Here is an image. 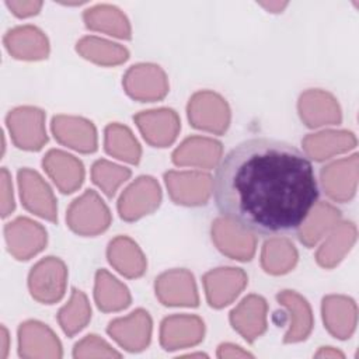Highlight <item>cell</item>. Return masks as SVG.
<instances>
[{"instance_id":"1","label":"cell","mask_w":359,"mask_h":359,"mask_svg":"<svg viewBox=\"0 0 359 359\" xmlns=\"http://www.w3.org/2000/svg\"><path fill=\"white\" fill-rule=\"evenodd\" d=\"M212 188L227 220L264 236L299 229L318 201L310 158L293 144L269 137L233 147L220 160Z\"/></svg>"},{"instance_id":"2","label":"cell","mask_w":359,"mask_h":359,"mask_svg":"<svg viewBox=\"0 0 359 359\" xmlns=\"http://www.w3.org/2000/svg\"><path fill=\"white\" fill-rule=\"evenodd\" d=\"M67 223L79 234H97L104 231L111 222V215L98 195L88 189L77 198L67 212Z\"/></svg>"},{"instance_id":"3","label":"cell","mask_w":359,"mask_h":359,"mask_svg":"<svg viewBox=\"0 0 359 359\" xmlns=\"http://www.w3.org/2000/svg\"><path fill=\"white\" fill-rule=\"evenodd\" d=\"M28 285L32 297L38 302L52 304L60 300L66 286L65 264L55 257L39 261L29 273Z\"/></svg>"},{"instance_id":"4","label":"cell","mask_w":359,"mask_h":359,"mask_svg":"<svg viewBox=\"0 0 359 359\" xmlns=\"http://www.w3.org/2000/svg\"><path fill=\"white\" fill-rule=\"evenodd\" d=\"M188 116L192 126L220 135L229 126L230 111L220 95L203 91L189 100Z\"/></svg>"},{"instance_id":"5","label":"cell","mask_w":359,"mask_h":359,"mask_svg":"<svg viewBox=\"0 0 359 359\" xmlns=\"http://www.w3.org/2000/svg\"><path fill=\"white\" fill-rule=\"evenodd\" d=\"M43 112L38 108L24 107L14 109L7 116V123L14 143L20 149L39 150L48 137L43 128Z\"/></svg>"},{"instance_id":"6","label":"cell","mask_w":359,"mask_h":359,"mask_svg":"<svg viewBox=\"0 0 359 359\" xmlns=\"http://www.w3.org/2000/svg\"><path fill=\"white\" fill-rule=\"evenodd\" d=\"M164 178L172 201L188 206L206 203L213 184L209 174L199 171H170Z\"/></svg>"},{"instance_id":"7","label":"cell","mask_w":359,"mask_h":359,"mask_svg":"<svg viewBox=\"0 0 359 359\" xmlns=\"http://www.w3.org/2000/svg\"><path fill=\"white\" fill-rule=\"evenodd\" d=\"M161 199L158 184L151 177H140L125 189L118 210L122 219L136 220L154 210Z\"/></svg>"},{"instance_id":"8","label":"cell","mask_w":359,"mask_h":359,"mask_svg":"<svg viewBox=\"0 0 359 359\" xmlns=\"http://www.w3.org/2000/svg\"><path fill=\"white\" fill-rule=\"evenodd\" d=\"M324 192L334 201L348 202L353 198L358 184V154L334 161L321 170Z\"/></svg>"},{"instance_id":"9","label":"cell","mask_w":359,"mask_h":359,"mask_svg":"<svg viewBox=\"0 0 359 359\" xmlns=\"http://www.w3.org/2000/svg\"><path fill=\"white\" fill-rule=\"evenodd\" d=\"M212 238L217 248L230 258L250 261L255 251V237L245 229L227 220L216 219L212 226Z\"/></svg>"},{"instance_id":"10","label":"cell","mask_w":359,"mask_h":359,"mask_svg":"<svg viewBox=\"0 0 359 359\" xmlns=\"http://www.w3.org/2000/svg\"><path fill=\"white\" fill-rule=\"evenodd\" d=\"M123 86L132 98L140 101L160 100L168 91L165 74L154 65H137L130 67L125 74Z\"/></svg>"},{"instance_id":"11","label":"cell","mask_w":359,"mask_h":359,"mask_svg":"<svg viewBox=\"0 0 359 359\" xmlns=\"http://www.w3.org/2000/svg\"><path fill=\"white\" fill-rule=\"evenodd\" d=\"M18 182L24 206L41 217L56 222V202L48 184L35 171L27 168L18 172Z\"/></svg>"},{"instance_id":"12","label":"cell","mask_w":359,"mask_h":359,"mask_svg":"<svg viewBox=\"0 0 359 359\" xmlns=\"http://www.w3.org/2000/svg\"><path fill=\"white\" fill-rule=\"evenodd\" d=\"M6 238L10 252L17 259H28L46 244V231L38 223L20 217L6 226Z\"/></svg>"},{"instance_id":"13","label":"cell","mask_w":359,"mask_h":359,"mask_svg":"<svg viewBox=\"0 0 359 359\" xmlns=\"http://www.w3.org/2000/svg\"><path fill=\"white\" fill-rule=\"evenodd\" d=\"M133 119L143 137L156 147H165L172 143L180 130V119L172 109L144 111Z\"/></svg>"},{"instance_id":"14","label":"cell","mask_w":359,"mask_h":359,"mask_svg":"<svg viewBox=\"0 0 359 359\" xmlns=\"http://www.w3.org/2000/svg\"><path fill=\"white\" fill-rule=\"evenodd\" d=\"M247 276L238 268H219L203 276L206 297L212 307L229 304L245 286Z\"/></svg>"},{"instance_id":"15","label":"cell","mask_w":359,"mask_h":359,"mask_svg":"<svg viewBox=\"0 0 359 359\" xmlns=\"http://www.w3.org/2000/svg\"><path fill=\"white\" fill-rule=\"evenodd\" d=\"M108 334L128 351H142L150 341L151 320L144 310H136L126 318L109 323Z\"/></svg>"},{"instance_id":"16","label":"cell","mask_w":359,"mask_h":359,"mask_svg":"<svg viewBox=\"0 0 359 359\" xmlns=\"http://www.w3.org/2000/svg\"><path fill=\"white\" fill-rule=\"evenodd\" d=\"M156 294L165 306H198L194 276L188 271L163 273L156 280Z\"/></svg>"},{"instance_id":"17","label":"cell","mask_w":359,"mask_h":359,"mask_svg":"<svg viewBox=\"0 0 359 359\" xmlns=\"http://www.w3.org/2000/svg\"><path fill=\"white\" fill-rule=\"evenodd\" d=\"M299 112L302 121L310 128L341 122V111L335 98L321 90H309L302 94Z\"/></svg>"},{"instance_id":"18","label":"cell","mask_w":359,"mask_h":359,"mask_svg":"<svg viewBox=\"0 0 359 359\" xmlns=\"http://www.w3.org/2000/svg\"><path fill=\"white\" fill-rule=\"evenodd\" d=\"M52 130L60 143L74 150L90 153L97 149L95 129L91 122L83 118L55 116L52 121Z\"/></svg>"},{"instance_id":"19","label":"cell","mask_w":359,"mask_h":359,"mask_svg":"<svg viewBox=\"0 0 359 359\" xmlns=\"http://www.w3.org/2000/svg\"><path fill=\"white\" fill-rule=\"evenodd\" d=\"M42 164L53 182L65 194L73 192L83 182V164L76 157L65 151L50 150L43 158Z\"/></svg>"},{"instance_id":"20","label":"cell","mask_w":359,"mask_h":359,"mask_svg":"<svg viewBox=\"0 0 359 359\" xmlns=\"http://www.w3.org/2000/svg\"><path fill=\"white\" fill-rule=\"evenodd\" d=\"M323 318L334 337L346 339L356 327V304L345 296H328L323 300Z\"/></svg>"},{"instance_id":"21","label":"cell","mask_w":359,"mask_h":359,"mask_svg":"<svg viewBox=\"0 0 359 359\" xmlns=\"http://www.w3.org/2000/svg\"><path fill=\"white\" fill-rule=\"evenodd\" d=\"M203 338V323L195 316H172L161 324V345L172 351L195 345Z\"/></svg>"},{"instance_id":"22","label":"cell","mask_w":359,"mask_h":359,"mask_svg":"<svg viewBox=\"0 0 359 359\" xmlns=\"http://www.w3.org/2000/svg\"><path fill=\"white\" fill-rule=\"evenodd\" d=\"M266 303L262 297L251 294L245 297L230 314V321L248 342L259 337L265 328Z\"/></svg>"},{"instance_id":"23","label":"cell","mask_w":359,"mask_h":359,"mask_svg":"<svg viewBox=\"0 0 359 359\" xmlns=\"http://www.w3.org/2000/svg\"><path fill=\"white\" fill-rule=\"evenodd\" d=\"M356 146V137L346 130H325L309 135L303 140L306 153L316 161H323L334 154L348 151Z\"/></svg>"},{"instance_id":"24","label":"cell","mask_w":359,"mask_h":359,"mask_svg":"<svg viewBox=\"0 0 359 359\" xmlns=\"http://www.w3.org/2000/svg\"><path fill=\"white\" fill-rule=\"evenodd\" d=\"M222 154V144L208 137H189L174 153L177 165H196L210 168Z\"/></svg>"},{"instance_id":"25","label":"cell","mask_w":359,"mask_h":359,"mask_svg":"<svg viewBox=\"0 0 359 359\" xmlns=\"http://www.w3.org/2000/svg\"><path fill=\"white\" fill-rule=\"evenodd\" d=\"M6 46L18 59H43L48 55V39L38 28L27 25L10 31L4 38Z\"/></svg>"},{"instance_id":"26","label":"cell","mask_w":359,"mask_h":359,"mask_svg":"<svg viewBox=\"0 0 359 359\" xmlns=\"http://www.w3.org/2000/svg\"><path fill=\"white\" fill-rule=\"evenodd\" d=\"M339 217V210L332 205L327 202L316 203L311 212L307 215L306 220L299 227V240L304 245L313 247L321 237L334 229Z\"/></svg>"},{"instance_id":"27","label":"cell","mask_w":359,"mask_h":359,"mask_svg":"<svg viewBox=\"0 0 359 359\" xmlns=\"http://www.w3.org/2000/svg\"><path fill=\"white\" fill-rule=\"evenodd\" d=\"M279 304L290 313V328L285 335V342H297L304 339L313 327L311 310L307 302L292 290H283L276 296Z\"/></svg>"},{"instance_id":"28","label":"cell","mask_w":359,"mask_h":359,"mask_svg":"<svg viewBox=\"0 0 359 359\" xmlns=\"http://www.w3.org/2000/svg\"><path fill=\"white\" fill-rule=\"evenodd\" d=\"M108 259L122 275L137 278L146 271V261L139 247L128 237H116L109 243Z\"/></svg>"},{"instance_id":"29","label":"cell","mask_w":359,"mask_h":359,"mask_svg":"<svg viewBox=\"0 0 359 359\" xmlns=\"http://www.w3.org/2000/svg\"><path fill=\"white\" fill-rule=\"evenodd\" d=\"M356 240V227L351 222L337 224L317 252V262L324 268L335 266Z\"/></svg>"},{"instance_id":"30","label":"cell","mask_w":359,"mask_h":359,"mask_svg":"<svg viewBox=\"0 0 359 359\" xmlns=\"http://www.w3.org/2000/svg\"><path fill=\"white\" fill-rule=\"evenodd\" d=\"M86 25L91 29L104 31L109 35L130 39V27L126 17L112 6H97L84 13Z\"/></svg>"},{"instance_id":"31","label":"cell","mask_w":359,"mask_h":359,"mask_svg":"<svg viewBox=\"0 0 359 359\" xmlns=\"http://www.w3.org/2000/svg\"><path fill=\"white\" fill-rule=\"evenodd\" d=\"M34 348H48L53 356H62L60 344L53 332L41 323L29 321L21 324L20 328V355L32 356Z\"/></svg>"},{"instance_id":"32","label":"cell","mask_w":359,"mask_h":359,"mask_svg":"<svg viewBox=\"0 0 359 359\" xmlns=\"http://www.w3.org/2000/svg\"><path fill=\"white\" fill-rule=\"evenodd\" d=\"M94 294L97 306L104 311L125 309L130 302L128 289L104 269L97 273Z\"/></svg>"},{"instance_id":"33","label":"cell","mask_w":359,"mask_h":359,"mask_svg":"<svg viewBox=\"0 0 359 359\" xmlns=\"http://www.w3.org/2000/svg\"><path fill=\"white\" fill-rule=\"evenodd\" d=\"M297 261L293 244L286 238H271L262 247V266L266 272L279 275L290 271Z\"/></svg>"},{"instance_id":"34","label":"cell","mask_w":359,"mask_h":359,"mask_svg":"<svg viewBox=\"0 0 359 359\" xmlns=\"http://www.w3.org/2000/svg\"><path fill=\"white\" fill-rule=\"evenodd\" d=\"M105 150L116 158L136 164L140 158V147L132 132L118 123H111L105 129Z\"/></svg>"},{"instance_id":"35","label":"cell","mask_w":359,"mask_h":359,"mask_svg":"<svg viewBox=\"0 0 359 359\" xmlns=\"http://www.w3.org/2000/svg\"><path fill=\"white\" fill-rule=\"evenodd\" d=\"M77 52L86 59L100 65H118L128 59V50L118 43L108 42L97 36L83 38L77 43Z\"/></svg>"},{"instance_id":"36","label":"cell","mask_w":359,"mask_h":359,"mask_svg":"<svg viewBox=\"0 0 359 359\" xmlns=\"http://www.w3.org/2000/svg\"><path fill=\"white\" fill-rule=\"evenodd\" d=\"M91 309L81 290L73 289L70 302L59 311V323L67 335L80 331L90 320Z\"/></svg>"},{"instance_id":"37","label":"cell","mask_w":359,"mask_h":359,"mask_svg":"<svg viewBox=\"0 0 359 359\" xmlns=\"http://www.w3.org/2000/svg\"><path fill=\"white\" fill-rule=\"evenodd\" d=\"M93 181L108 195L112 196L116 188L129 178L130 171L125 167L115 165L107 160H98L91 170Z\"/></svg>"},{"instance_id":"38","label":"cell","mask_w":359,"mask_h":359,"mask_svg":"<svg viewBox=\"0 0 359 359\" xmlns=\"http://www.w3.org/2000/svg\"><path fill=\"white\" fill-rule=\"evenodd\" d=\"M6 4L18 17H28L36 14L42 7L41 1H7Z\"/></svg>"},{"instance_id":"39","label":"cell","mask_w":359,"mask_h":359,"mask_svg":"<svg viewBox=\"0 0 359 359\" xmlns=\"http://www.w3.org/2000/svg\"><path fill=\"white\" fill-rule=\"evenodd\" d=\"M1 180H3V216L6 217L14 209L13 192L8 189V172L6 168L1 170Z\"/></svg>"},{"instance_id":"40","label":"cell","mask_w":359,"mask_h":359,"mask_svg":"<svg viewBox=\"0 0 359 359\" xmlns=\"http://www.w3.org/2000/svg\"><path fill=\"white\" fill-rule=\"evenodd\" d=\"M217 356L219 358H226V356H252L251 353L245 352V351H241L240 346H234V345H230V344H223L219 346V352H217Z\"/></svg>"},{"instance_id":"41","label":"cell","mask_w":359,"mask_h":359,"mask_svg":"<svg viewBox=\"0 0 359 359\" xmlns=\"http://www.w3.org/2000/svg\"><path fill=\"white\" fill-rule=\"evenodd\" d=\"M286 4L287 3H261V6L262 7H265L266 10H271L272 13H279V11H282V8L283 7H286Z\"/></svg>"},{"instance_id":"42","label":"cell","mask_w":359,"mask_h":359,"mask_svg":"<svg viewBox=\"0 0 359 359\" xmlns=\"http://www.w3.org/2000/svg\"><path fill=\"white\" fill-rule=\"evenodd\" d=\"M321 355H325V356H328V355H331V356H341V358H342V356H344V355H342V353H341V352H335V351H334V352H331V351H328V352H325V351H324V352H320V353H317V356H321Z\"/></svg>"}]
</instances>
